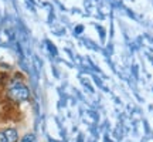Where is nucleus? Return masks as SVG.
<instances>
[{"instance_id":"f03ea898","label":"nucleus","mask_w":153,"mask_h":142,"mask_svg":"<svg viewBox=\"0 0 153 142\" xmlns=\"http://www.w3.org/2000/svg\"><path fill=\"white\" fill-rule=\"evenodd\" d=\"M19 132L16 128H6L0 131V142H17Z\"/></svg>"},{"instance_id":"f257e3e1","label":"nucleus","mask_w":153,"mask_h":142,"mask_svg":"<svg viewBox=\"0 0 153 142\" xmlns=\"http://www.w3.org/2000/svg\"><path fill=\"white\" fill-rule=\"evenodd\" d=\"M7 95L9 98L16 101V102H22V101H26V99L30 98V90H28L27 85H24L23 82L14 81L10 84V87L7 90Z\"/></svg>"}]
</instances>
